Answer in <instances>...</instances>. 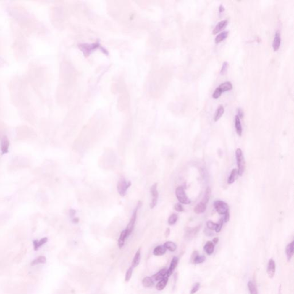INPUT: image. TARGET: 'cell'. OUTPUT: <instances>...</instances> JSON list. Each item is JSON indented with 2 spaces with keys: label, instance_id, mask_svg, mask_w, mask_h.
<instances>
[{
  "label": "cell",
  "instance_id": "cell-1",
  "mask_svg": "<svg viewBox=\"0 0 294 294\" xmlns=\"http://www.w3.org/2000/svg\"><path fill=\"white\" fill-rule=\"evenodd\" d=\"M235 157L237 164L238 167L237 173L238 175L242 177L245 169V161L243 156V153L240 148H238L235 151Z\"/></svg>",
  "mask_w": 294,
  "mask_h": 294
},
{
  "label": "cell",
  "instance_id": "cell-2",
  "mask_svg": "<svg viewBox=\"0 0 294 294\" xmlns=\"http://www.w3.org/2000/svg\"><path fill=\"white\" fill-rule=\"evenodd\" d=\"M175 195L177 200L181 204L189 205L191 203V200L188 198L184 188L182 186L177 187L175 190Z\"/></svg>",
  "mask_w": 294,
  "mask_h": 294
},
{
  "label": "cell",
  "instance_id": "cell-3",
  "mask_svg": "<svg viewBox=\"0 0 294 294\" xmlns=\"http://www.w3.org/2000/svg\"><path fill=\"white\" fill-rule=\"evenodd\" d=\"M142 206V202L141 201H138V204H137V207L135 209L134 211H133V214L132 216V217L129 221V222L127 225V227L126 228V230L127 232V235H130L133 230V229H134V227H135V222H136V218H137V211Z\"/></svg>",
  "mask_w": 294,
  "mask_h": 294
},
{
  "label": "cell",
  "instance_id": "cell-4",
  "mask_svg": "<svg viewBox=\"0 0 294 294\" xmlns=\"http://www.w3.org/2000/svg\"><path fill=\"white\" fill-rule=\"evenodd\" d=\"M132 183L130 181H127L124 177H121L118 180L117 186L118 194L121 196H125L128 188L130 187Z\"/></svg>",
  "mask_w": 294,
  "mask_h": 294
},
{
  "label": "cell",
  "instance_id": "cell-5",
  "mask_svg": "<svg viewBox=\"0 0 294 294\" xmlns=\"http://www.w3.org/2000/svg\"><path fill=\"white\" fill-rule=\"evenodd\" d=\"M214 207L217 212L220 215H225L229 212V208L227 203L222 201H216L214 202Z\"/></svg>",
  "mask_w": 294,
  "mask_h": 294
},
{
  "label": "cell",
  "instance_id": "cell-6",
  "mask_svg": "<svg viewBox=\"0 0 294 294\" xmlns=\"http://www.w3.org/2000/svg\"><path fill=\"white\" fill-rule=\"evenodd\" d=\"M157 184L155 183L151 187V193L152 196V201L149 205L151 209H154L156 206L159 197V194L157 190Z\"/></svg>",
  "mask_w": 294,
  "mask_h": 294
},
{
  "label": "cell",
  "instance_id": "cell-7",
  "mask_svg": "<svg viewBox=\"0 0 294 294\" xmlns=\"http://www.w3.org/2000/svg\"><path fill=\"white\" fill-rule=\"evenodd\" d=\"M206 260V257L205 256H200L198 254V252L194 251L191 256V262L195 264H199L203 263Z\"/></svg>",
  "mask_w": 294,
  "mask_h": 294
},
{
  "label": "cell",
  "instance_id": "cell-8",
  "mask_svg": "<svg viewBox=\"0 0 294 294\" xmlns=\"http://www.w3.org/2000/svg\"><path fill=\"white\" fill-rule=\"evenodd\" d=\"M201 229V226H197L194 227H188L186 231L185 238L187 240L193 239L198 233Z\"/></svg>",
  "mask_w": 294,
  "mask_h": 294
},
{
  "label": "cell",
  "instance_id": "cell-9",
  "mask_svg": "<svg viewBox=\"0 0 294 294\" xmlns=\"http://www.w3.org/2000/svg\"><path fill=\"white\" fill-rule=\"evenodd\" d=\"M266 272L269 278L272 279L274 277L276 272V264L274 260L272 259H269L268 261Z\"/></svg>",
  "mask_w": 294,
  "mask_h": 294
},
{
  "label": "cell",
  "instance_id": "cell-10",
  "mask_svg": "<svg viewBox=\"0 0 294 294\" xmlns=\"http://www.w3.org/2000/svg\"><path fill=\"white\" fill-rule=\"evenodd\" d=\"M179 263V259L177 256H174L171 261V264L169 267V268L167 269V276L169 277L171 274H172L174 271L175 269L177 268V265Z\"/></svg>",
  "mask_w": 294,
  "mask_h": 294
},
{
  "label": "cell",
  "instance_id": "cell-11",
  "mask_svg": "<svg viewBox=\"0 0 294 294\" xmlns=\"http://www.w3.org/2000/svg\"><path fill=\"white\" fill-rule=\"evenodd\" d=\"M294 252V241H293L291 243L288 244L286 246L285 248V254L287 256V258L288 261H290L293 255Z\"/></svg>",
  "mask_w": 294,
  "mask_h": 294
},
{
  "label": "cell",
  "instance_id": "cell-12",
  "mask_svg": "<svg viewBox=\"0 0 294 294\" xmlns=\"http://www.w3.org/2000/svg\"><path fill=\"white\" fill-rule=\"evenodd\" d=\"M167 268H163L161 269L160 271H159L156 274L153 275L151 278L154 281H160V280L163 279L164 277L167 276Z\"/></svg>",
  "mask_w": 294,
  "mask_h": 294
},
{
  "label": "cell",
  "instance_id": "cell-13",
  "mask_svg": "<svg viewBox=\"0 0 294 294\" xmlns=\"http://www.w3.org/2000/svg\"><path fill=\"white\" fill-rule=\"evenodd\" d=\"M9 141L8 139L6 137H4L2 139L1 145V150L2 154H7L9 152Z\"/></svg>",
  "mask_w": 294,
  "mask_h": 294
},
{
  "label": "cell",
  "instance_id": "cell-14",
  "mask_svg": "<svg viewBox=\"0 0 294 294\" xmlns=\"http://www.w3.org/2000/svg\"><path fill=\"white\" fill-rule=\"evenodd\" d=\"M228 21L227 20H223L219 21L217 25L213 30V33L215 35L216 33L219 32L221 30L225 28L226 26L227 25Z\"/></svg>",
  "mask_w": 294,
  "mask_h": 294
},
{
  "label": "cell",
  "instance_id": "cell-15",
  "mask_svg": "<svg viewBox=\"0 0 294 294\" xmlns=\"http://www.w3.org/2000/svg\"><path fill=\"white\" fill-rule=\"evenodd\" d=\"M203 249L207 255L210 256L213 253L215 249V245L213 243L212 241H209L205 244L203 247Z\"/></svg>",
  "mask_w": 294,
  "mask_h": 294
},
{
  "label": "cell",
  "instance_id": "cell-16",
  "mask_svg": "<svg viewBox=\"0 0 294 294\" xmlns=\"http://www.w3.org/2000/svg\"><path fill=\"white\" fill-rule=\"evenodd\" d=\"M280 43H281V38H280V33L277 31L274 35V39L273 41V44L272 47L274 51H277L279 49L280 46Z\"/></svg>",
  "mask_w": 294,
  "mask_h": 294
},
{
  "label": "cell",
  "instance_id": "cell-17",
  "mask_svg": "<svg viewBox=\"0 0 294 294\" xmlns=\"http://www.w3.org/2000/svg\"><path fill=\"white\" fill-rule=\"evenodd\" d=\"M206 204L202 202H201L199 203H198L194 209L195 213H196L197 214L203 213L206 211Z\"/></svg>",
  "mask_w": 294,
  "mask_h": 294
},
{
  "label": "cell",
  "instance_id": "cell-18",
  "mask_svg": "<svg viewBox=\"0 0 294 294\" xmlns=\"http://www.w3.org/2000/svg\"><path fill=\"white\" fill-rule=\"evenodd\" d=\"M48 241V238L47 237H44L41 239H40L39 241L38 240H34L33 241V248H34V250L35 251H38L39 248H40L41 246L45 244Z\"/></svg>",
  "mask_w": 294,
  "mask_h": 294
},
{
  "label": "cell",
  "instance_id": "cell-19",
  "mask_svg": "<svg viewBox=\"0 0 294 294\" xmlns=\"http://www.w3.org/2000/svg\"><path fill=\"white\" fill-rule=\"evenodd\" d=\"M127 237H128V235H127V232L125 229L124 230H123L121 232L120 236L119 237L118 241V247L119 249H121L124 246V243H125V240Z\"/></svg>",
  "mask_w": 294,
  "mask_h": 294
},
{
  "label": "cell",
  "instance_id": "cell-20",
  "mask_svg": "<svg viewBox=\"0 0 294 294\" xmlns=\"http://www.w3.org/2000/svg\"><path fill=\"white\" fill-rule=\"evenodd\" d=\"M167 251L166 248L164 247V245H159L156 246L153 252V253L155 256H163L166 253Z\"/></svg>",
  "mask_w": 294,
  "mask_h": 294
},
{
  "label": "cell",
  "instance_id": "cell-21",
  "mask_svg": "<svg viewBox=\"0 0 294 294\" xmlns=\"http://www.w3.org/2000/svg\"><path fill=\"white\" fill-rule=\"evenodd\" d=\"M235 127L237 135L239 136H241L243 133V128H242L240 118L237 115L235 116Z\"/></svg>",
  "mask_w": 294,
  "mask_h": 294
},
{
  "label": "cell",
  "instance_id": "cell-22",
  "mask_svg": "<svg viewBox=\"0 0 294 294\" xmlns=\"http://www.w3.org/2000/svg\"><path fill=\"white\" fill-rule=\"evenodd\" d=\"M140 257H141V249L139 248L137 250L136 254L134 256V258L132 261V268H135L138 266V265L140 263Z\"/></svg>",
  "mask_w": 294,
  "mask_h": 294
},
{
  "label": "cell",
  "instance_id": "cell-23",
  "mask_svg": "<svg viewBox=\"0 0 294 294\" xmlns=\"http://www.w3.org/2000/svg\"><path fill=\"white\" fill-rule=\"evenodd\" d=\"M168 281V277L166 276L157 283V284L156 285V288L158 291L163 290L166 287Z\"/></svg>",
  "mask_w": 294,
  "mask_h": 294
},
{
  "label": "cell",
  "instance_id": "cell-24",
  "mask_svg": "<svg viewBox=\"0 0 294 294\" xmlns=\"http://www.w3.org/2000/svg\"><path fill=\"white\" fill-rule=\"evenodd\" d=\"M47 261L46 257L44 256H40L39 257H36L35 259L30 263V265L32 266H35L36 265L40 264H45Z\"/></svg>",
  "mask_w": 294,
  "mask_h": 294
},
{
  "label": "cell",
  "instance_id": "cell-25",
  "mask_svg": "<svg viewBox=\"0 0 294 294\" xmlns=\"http://www.w3.org/2000/svg\"><path fill=\"white\" fill-rule=\"evenodd\" d=\"M224 111H225V109H224V107L223 106V105H219L217 110H216V113H215V114H214V121H217L223 115V114L224 113Z\"/></svg>",
  "mask_w": 294,
  "mask_h": 294
},
{
  "label": "cell",
  "instance_id": "cell-26",
  "mask_svg": "<svg viewBox=\"0 0 294 294\" xmlns=\"http://www.w3.org/2000/svg\"><path fill=\"white\" fill-rule=\"evenodd\" d=\"M142 284L145 288H151L154 285V281L151 277H145L142 280Z\"/></svg>",
  "mask_w": 294,
  "mask_h": 294
},
{
  "label": "cell",
  "instance_id": "cell-27",
  "mask_svg": "<svg viewBox=\"0 0 294 294\" xmlns=\"http://www.w3.org/2000/svg\"><path fill=\"white\" fill-rule=\"evenodd\" d=\"M238 175L237 173V169L234 168L232 169L230 175L227 179V183L229 185H232L235 182V179L237 178V176Z\"/></svg>",
  "mask_w": 294,
  "mask_h": 294
},
{
  "label": "cell",
  "instance_id": "cell-28",
  "mask_svg": "<svg viewBox=\"0 0 294 294\" xmlns=\"http://www.w3.org/2000/svg\"><path fill=\"white\" fill-rule=\"evenodd\" d=\"M218 88L221 89L222 92H224V91H228V90L232 89L233 85L230 82L226 81V82H223L222 83H221L219 86Z\"/></svg>",
  "mask_w": 294,
  "mask_h": 294
},
{
  "label": "cell",
  "instance_id": "cell-29",
  "mask_svg": "<svg viewBox=\"0 0 294 294\" xmlns=\"http://www.w3.org/2000/svg\"><path fill=\"white\" fill-rule=\"evenodd\" d=\"M228 31H224L221 33H219L215 38V42L216 43H219L221 42L222 40L226 39L228 35Z\"/></svg>",
  "mask_w": 294,
  "mask_h": 294
},
{
  "label": "cell",
  "instance_id": "cell-30",
  "mask_svg": "<svg viewBox=\"0 0 294 294\" xmlns=\"http://www.w3.org/2000/svg\"><path fill=\"white\" fill-rule=\"evenodd\" d=\"M166 249L169 250L171 252H175L177 250V246L175 243L172 241H167L164 244Z\"/></svg>",
  "mask_w": 294,
  "mask_h": 294
},
{
  "label": "cell",
  "instance_id": "cell-31",
  "mask_svg": "<svg viewBox=\"0 0 294 294\" xmlns=\"http://www.w3.org/2000/svg\"><path fill=\"white\" fill-rule=\"evenodd\" d=\"M248 288L250 294H258V290L256 286L252 281H249L248 283Z\"/></svg>",
  "mask_w": 294,
  "mask_h": 294
},
{
  "label": "cell",
  "instance_id": "cell-32",
  "mask_svg": "<svg viewBox=\"0 0 294 294\" xmlns=\"http://www.w3.org/2000/svg\"><path fill=\"white\" fill-rule=\"evenodd\" d=\"M211 195V190L209 187H208L206 189L204 197H203L202 202L205 204H207L209 202V201Z\"/></svg>",
  "mask_w": 294,
  "mask_h": 294
},
{
  "label": "cell",
  "instance_id": "cell-33",
  "mask_svg": "<svg viewBox=\"0 0 294 294\" xmlns=\"http://www.w3.org/2000/svg\"><path fill=\"white\" fill-rule=\"evenodd\" d=\"M178 219V216L177 214H172L169 217L168 219V223L169 225H174L176 224Z\"/></svg>",
  "mask_w": 294,
  "mask_h": 294
},
{
  "label": "cell",
  "instance_id": "cell-34",
  "mask_svg": "<svg viewBox=\"0 0 294 294\" xmlns=\"http://www.w3.org/2000/svg\"><path fill=\"white\" fill-rule=\"evenodd\" d=\"M224 220H223V218H221L218 222L217 224V226H216V229H215V232L216 233H219L222 229V227L223 226V225H224Z\"/></svg>",
  "mask_w": 294,
  "mask_h": 294
},
{
  "label": "cell",
  "instance_id": "cell-35",
  "mask_svg": "<svg viewBox=\"0 0 294 294\" xmlns=\"http://www.w3.org/2000/svg\"><path fill=\"white\" fill-rule=\"evenodd\" d=\"M206 226H207V228L208 229L213 231V230H215L216 226H217V224L214 223L212 221H208L206 222Z\"/></svg>",
  "mask_w": 294,
  "mask_h": 294
},
{
  "label": "cell",
  "instance_id": "cell-36",
  "mask_svg": "<svg viewBox=\"0 0 294 294\" xmlns=\"http://www.w3.org/2000/svg\"><path fill=\"white\" fill-rule=\"evenodd\" d=\"M132 273H133V268L132 267H130L127 271L126 272V274H125V282H128L129 281V280L131 279L132 277Z\"/></svg>",
  "mask_w": 294,
  "mask_h": 294
},
{
  "label": "cell",
  "instance_id": "cell-37",
  "mask_svg": "<svg viewBox=\"0 0 294 294\" xmlns=\"http://www.w3.org/2000/svg\"><path fill=\"white\" fill-rule=\"evenodd\" d=\"M200 287H201V284L199 283H196L195 284L193 285L191 290V292H190V294H194L196 293V292L199 290L200 288Z\"/></svg>",
  "mask_w": 294,
  "mask_h": 294
},
{
  "label": "cell",
  "instance_id": "cell-38",
  "mask_svg": "<svg viewBox=\"0 0 294 294\" xmlns=\"http://www.w3.org/2000/svg\"><path fill=\"white\" fill-rule=\"evenodd\" d=\"M222 93V92L221 90V89L219 88H217L216 89H215V90L213 92V98H214V99H217V98H219L221 96Z\"/></svg>",
  "mask_w": 294,
  "mask_h": 294
},
{
  "label": "cell",
  "instance_id": "cell-39",
  "mask_svg": "<svg viewBox=\"0 0 294 294\" xmlns=\"http://www.w3.org/2000/svg\"><path fill=\"white\" fill-rule=\"evenodd\" d=\"M174 209L177 212H183L184 211L183 206L180 203H176L174 206Z\"/></svg>",
  "mask_w": 294,
  "mask_h": 294
},
{
  "label": "cell",
  "instance_id": "cell-40",
  "mask_svg": "<svg viewBox=\"0 0 294 294\" xmlns=\"http://www.w3.org/2000/svg\"><path fill=\"white\" fill-rule=\"evenodd\" d=\"M227 67H228V63L227 62H224L222 64V66L221 72H220L221 74H224L227 71Z\"/></svg>",
  "mask_w": 294,
  "mask_h": 294
},
{
  "label": "cell",
  "instance_id": "cell-41",
  "mask_svg": "<svg viewBox=\"0 0 294 294\" xmlns=\"http://www.w3.org/2000/svg\"><path fill=\"white\" fill-rule=\"evenodd\" d=\"M237 116H238V117L240 118H243V116H244V112H243V110L241 108H237Z\"/></svg>",
  "mask_w": 294,
  "mask_h": 294
},
{
  "label": "cell",
  "instance_id": "cell-42",
  "mask_svg": "<svg viewBox=\"0 0 294 294\" xmlns=\"http://www.w3.org/2000/svg\"><path fill=\"white\" fill-rule=\"evenodd\" d=\"M204 233H205V234L206 235H207V236L211 237V236L214 235V233L213 232V231H212V230H209V229H208L207 228L205 229V230H204Z\"/></svg>",
  "mask_w": 294,
  "mask_h": 294
},
{
  "label": "cell",
  "instance_id": "cell-43",
  "mask_svg": "<svg viewBox=\"0 0 294 294\" xmlns=\"http://www.w3.org/2000/svg\"><path fill=\"white\" fill-rule=\"evenodd\" d=\"M224 217H223V220H224V223H227V222H229V219H230V214H229V212L227 213L226 214H225V215H224Z\"/></svg>",
  "mask_w": 294,
  "mask_h": 294
},
{
  "label": "cell",
  "instance_id": "cell-44",
  "mask_svg": "<svg viewBox=\"0 0 294 294\" xmlns=\"http://www.w3.org/2000/svg\"><path fill=\"white\" fill-rule=\"evenodd\" d=\"M76 213V211L74 209H70V211H69V214H70V216L71 217V218H74V217L75 216Z\"/></svg>",
  "mask_w": 294,
  "mask_h": 294
},
{
  "label": "cell",
  "instance_id": "cell-45",
  "mask_svg": "<svg viewBox=\"0 0 294 294\" xmlns=\"http://www.w3.org/2000/svg\"><path fill=\"white\" fill-rule=\"evenodd\" d=\"M218 241H219V238H218V237H215V238H214L213 239V241H212L214 245H215V244H217L218 243Z\"/></svg>",
  "mask_w": 294,
  "mask_h": 294
},
{
  "label": "cell",
  "instance_id": "cell-46",
  "mask_svg": "<svg viewBox=\"0 0 294 294\" xmlns=\"http://www.w3.org/2000/svg\"><path fill=\"white\" fill-rule=\"evenodd\" d=\"M169 234H170V229H169V228H167L166 230V232H165V237L167 238L169 235Z\"/></svg>",
  "mask_w": 294,
  "mask_h": 294
},
{
  "label": "cell",
  "instance_id": "cell-47",
  "mask_svg": "<svg viewBox=\"0 0 294 294\" xmlns=\"http://www.w3.org/2000/svg\"><path fill=\"white\" fill-rule=\"evenodd\" d=\"M224 10H225V8H224V7L222 5H219V12L221 13V12H224Z\"/></svg>",
  "mask_w": 294,
  "mask_h": 294
},
{
  "label": "cell",
  "instance_id": "cell-48",
  "mask_svg": "<svg viewBox=\"0 0 294 294\" xmlns=\"http://www.w3.org/2000/svg\"><path fill=\"white\" fill-rule=\"evenodd\" d=\"M79 219L78 218H72V222L74 223V224H78L79 222Z\"/></svg>",
  "mask_w": 294,
  "mask_h": 294
}]
</instances>
